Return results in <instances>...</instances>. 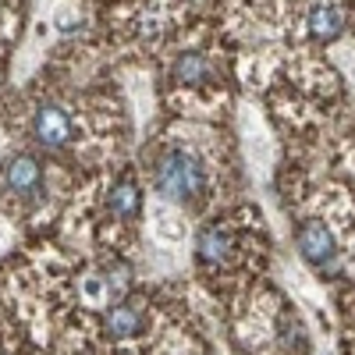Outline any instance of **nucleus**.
I'll list each match as a JSON object with an SVG mask.
<instances>
[{
	"instance_id": "1",
	"label": "nucleus",
	"mask_w": 355,
	"mask_h": 355,
	"mask_svg": "<svg viewBox=\"0 0 355 355\" xmlns=\"http://www.w3.org/2000/svg\"><path fill=\"white\" fill-rule=\"evenodd\" d=\"M153 185H157L160 199L192 202L206 189V167L196 153L182 150V146H167L153 167Z\"/></svg>"
},
{
	"instance_id": "2",
	"label": "nucleus",
	"mask_w": 355,
	"mask_h": 355,
	"mask_svg": "<svg viewBox=\"0 0 355 355\" xmlns=\"http://www.w3.org/2000/svg\"><path fill=\"white\" fill-rule=\"evenodd\" d=\"M0 182H4V189L18 199H36L43 192V167L36 157L28 153H15L4 160V167H0Z\"/></svg>"
},
{
	"instance_id": "3",
	"label": "nucleus",
	"mask_w": 355,
	"mask_h": 355,
	"mask_svg": "<svg viewBox=\"0 0 355 355\" xmlns=\"http://www.w3.org/2000/svg\"><path fill=\"white\" fill-rule=\"evenodd\" d=\"M295 245H299V256L313 266H323L331 263L338 245H334V234L323 220H302L299 231H295Z\"/></svg>"
},
{
	"instance_id": "4",
	"label": "nucleus",
	"mask_w": 355,
	"mask_h": 355,
	"mask_svg": "<svg viewBox=\"0 0 355 355\" xmlns=\"http://www.w3.org/2000/svg\"><path fill=\"white\" fill-rule=\"evenodd\" d=\"M33 135L46 150H64L71 142V117L57 107V103H43L33 117Z\"/></svg>"
},
{
	"instance_id": "5",
	"label": "nucleus",
	"mask_w": 355,
	"mask_h": 355,
	"mask_svg": "<svg viewBox=\"0 0 355 355\" xmlns=\"http://www.w3.org/2000/svg\"><path fill=\"white\" fill-rule=\"evenodd\" d=\"M306 33L316 43H334L345 33V11L338 4H316L306 18Z\"/></svg>"
},
{
	"instance_id": "6",
	"label": "nucleus",
	"mask_w": 355,
	"mask_h": 355,
	"mask_svg": "<svg viewBox=\"0 0 355 355\" xmlns=\"http://www.w3.org/2000/svg\"><path fill=\"white\" fill-rule=\"evenodd\" d=\"M142 323H146L142 306L128 299V302H117V306L107 313V320H103V331H107L110 338H135V334L142 331Z\"/></svg>"
},
{
	"instance_id": "7",
	"label": "nucleus",
	"mask_w": 355,
	"mask_h": 355,
	"mask_svg": "<svg viewBox=\"0 0 355 355\" xmlns=\"http://www.w3.org/2000/svg\"><path fill=\"white\" fill-rule=\"evenodd\" d=\"M196 245H199V259H202V263H224V259L231 256V249H234V239H231L227 227L210 224V227L199 231Z\"/></svg>"
},
{
	"instance_id": "8",
	"label": "nucleus",
	"mask_w": 355,
	"mask_h": 355,
	"mask_svg": "<svg viewBox=\"0 0 355 355\" xmlns=\"http://www.w3.org/2000/svg\"><path fill=\"white\" fill-rule=\"evenodd\" d=\"M107 210H110L114 217H125V220L139 217V210H142V192H139V185L132 182V178H125V182H117V185L110 189Z\"/></svg>"
},
{
	"instance_id": "9",
	"label": "nucleus",
	"mask_w": 355,
	"mask_h": 355,
	"mask_svg": "<svg viewBox=\"0 0 355 355\" xmlns=\"http://www.w3.org/2000/svg\"><path fill=\"white\" fill-rule=\"evenodd\" d=\"M174 78L185 82V85H202L206 78H210V61H206L199 50H185L174 61Z\"/></svg>"
},
{
	"instance_id": "10",
	"label": "nucleus",
	"mask_w": 355,
	"mask_h": 355,
	"mask_svg": "<svg viewBox=\"0 0 355 355\" xmlns=\"http://www.w3.org/2000/svg\"><path fill=\"white\" fill-rule=\"evenodd\" d=\"M0 355H4V352H0Z\"/></svg>"
}]
</instances>
